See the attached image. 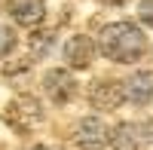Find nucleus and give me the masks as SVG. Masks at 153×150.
Listing matches in <instances>:
<instances>
[{
  "label": "nucleus",
  "instance_id": "obj_13",
  "mask_svg": "<svg viewBox=\"0 0 153 150\" xmlns=\"http://www.w3.org/2000/svg\"><path fill=\"white\" fill-rule=\"evenodd\" d=\"M141 132H144V141H147V144H153V120L141 123Z\"/></svg>",
  "mask_w": 153,
  "mask_h": 150
},
{
  "label": "nucleus",
  "instance_id": "obj_8",
  "mask_svg": "<svg viewBox=\"0 0 153 150\" xmlns=\"http://www.w3.org/2000/svg\"><path fill=\"white\" fill-rule=\"evenodd\" d=\"M9 16H12L16 25H22V28H34V25L43 22L46 3L43 0H9Z\"/></svg>",
  "mask_w": 153,
  "mask_h": 150
},
{
  "label": "nucleus",
  "instance_id": "obj_7",
  "mask_svg": "<svg viewBox=\"0 0 153 150\" xmlns=\"http://www.w3.org/2000/svg\"><path fill=\"white\" fill-rule=\"evenodd\" d=\"M123 86H126V98L132 104L144 107V104L153 101V71H135Z\"/></svg>",
  "mask_w": 153,
  "mask_h": 150
},
{
  "label": "nucleus",
  "instance_id": "obj_2",
  "mask_svg": "<svg viewBox=\"0 0 153 150\" xmlns=\"http://www.w3.org/2000/svg\"><path fill=\"white\" fill-rule=\"evenodd\" d=\"M6 126H12L16 132H31L34 126H40L43 123V107L40 101H37L34 95H19V98H12V101L6 104Z\"/></svg>",
  "mask_w": 153,
  "mask_h": 150
},
{
  "label": "nucleus",
  "instance_id": "obj_5",
  "mask_svg": "<svg viewBox=\"0 0 153 150\" xmlns=\"http://www.w3.org/2000/svg\"><path fill=\"white\" fill-rule=\"evenodd\" d=\"M89 101H92L95 110H117L126 101V86L117 83V80L101 77V80L92 83V89H89Z\"/></svg>",
  "mask_w": 153,
  "mask_h": 150
},
{
  "label": "nucleus",
  "instance_id": "obj_6",
  "mask_svg": "<svg viewBox=\"0 0 153 150\" xmlns=\"http://www.w3.org/2000/svg\"><path fill=\"white\" fill-rule=\"evenodd\" d=\"M65 61H68V68H74V71H86L95 61V43H92V37H86V34L68 37V43H65Z\"/></svg>",
  "mask_w": 153,
  "mask_h": 150
},
{
  "label": "nucleus",
  "instance_id": "obj_1",
  "mask_svg": "<svg viewBox=\"0 0 153 150\" xmlns=\"http://www.w3.org/2000/svg\"><path fill=\"white\" fill-rule=\"evenodd\" d=\"M98 52L104 55L107 61L129 65V61H138V58L147 52V37L132 22H110L107 28H101Z\"/></svg>",
  "mask_w": 153,
  "mask_h": 150
},
{
  "label": "nucleus",
  "instance_id": "obj_11",
  "mask_svg": "<svg viewBox=\"0 0 153 150\" xmlns=\"http://www.w3.org/2000/svg\"><path fill=\"white\" fill-rule=\"evenodd\" d=\"M12 46H16V34H12L6 25H0V58L12 52Z\"/></svg>",
  "mask_w": 153,
  "mask_h": 150
},
{
  "label": "nucleus",
  "instance_id": "obj_3",
  "mask_svg": "<svg viewBox=\"0 0 153 150\" xmlns=\"http://www.w3.org/2000/svg\"><path fill=\"white\" fill-rule=\"evenodd\" d=\"M43 92L46 98L52 104H68L76 98V80H74V74L65 71V68H52V71H46V77H43Z\"/></svg>",
  "mask_w": 153,
  "mask_h": 150
},
{
  "label": "nucleus",
  "instance_id": "obj_15",
  "mask_svg": "<svg viewBox=\"0 0 153 150\" xmlns=\"http://www.w3.org/2000/svg\"><path fill=\"white\" fill-rule=\"evenodd\" d=\"M107 6H120V3H126V0H104Z\"/></svg>",
  "mask_w": 153,
  "mask_h": 150
},
{
  "label": "nucleus",
  "instance_id": "obj_12",
  "mask_svg": "<svg viewBox=\"0 0 153 150\" xmlns=\"http://www.w3.org/2000/svg\"><path fill=\"white\" fill-rule=\"evenodd\" d=\"M138 19L153 28V0H141V3H138Z\"/></svg>",
  "mask_w": 153,
  "mask_h": 150
},
{
  "label": "nucleus",
  "instance_id": "obj_4",
  "mask_svg": "<svg viewBox=\"0 0 153 150\" xmlns=\"http://www.w3.org/2000/svg\"><path fill=\"white\" fill-rule=\"evenodd\" d=\"M74 144L80 150H101L104 144H110V132L104 126V120L98 117H83L74 126Z\"/></svg>",
  "mask_w": 153,
  "mask_h": 150
},
{
  "label": "nucleus",
  "instance_id": "obj_9",
  "mask_svg": "<svg viewBox=\"0 0 153 150\" xmlns=\"http://www.w3.org/2000/svg\"><path fill=\"white\" fill-rule=\"evenodd\" d=\"M144 141V132H141V123H120L117 129L110 132V147L113 150H141Z\"/></svg>",
  "mask_w": 153,
  "mask_h": 150
},
{
  "label": "nucleus",
  "instance_id": "obj_14",
  "mask_svg": "<svg viewBox=\"0 0 153 150\" xmlns=\"http://www.w3.org/2000/svg\"><path fill=\"white\" fill-rule=\"evenodd\" d=\"M25 150H49L46 144H34V147H25Z\"/></svg>",
  "mask_w": 153,
  "mask_h": 150
},
{
  "label": "nucleus",
  "instance_id": "obj_10",
  "mask_svg": "<svg viewBox=\"0 0 153 150\" xmlns=\"http://www.w3.org/2000/svg\"><path fill=\"white\" fill-rule=\"evenodd\" d=\"M52 46H55V31H34L28 37V49L34 58H43Z\"/></svg>",
  "mask_w": 153,
  "mask_h": 150
}]
</instances>
